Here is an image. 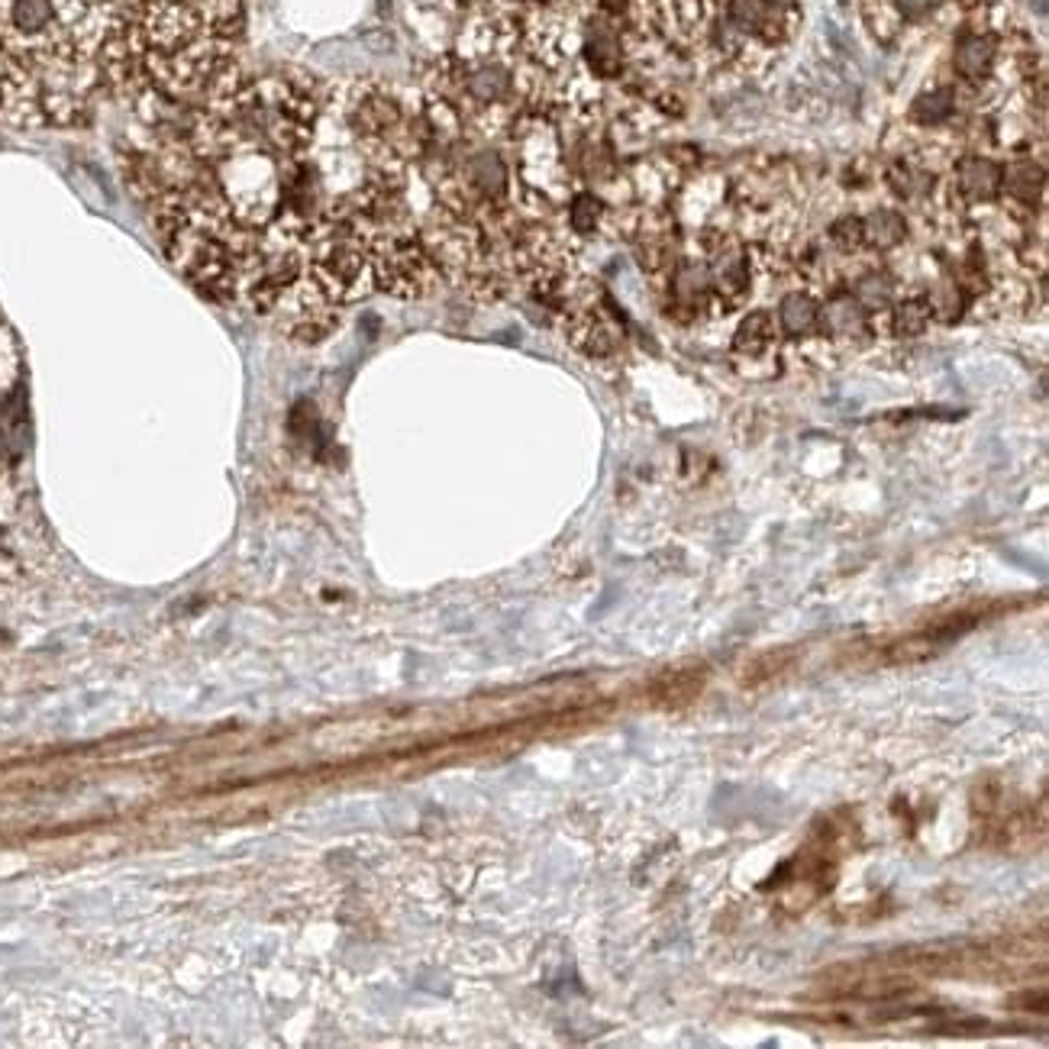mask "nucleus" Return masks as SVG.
Here are the masks:
<instances>
[{
	"instance_id": "nucleus-10",
	"label": "nucleus",
	"mask_w": 1049,
	"mask_h": 1049,
	"mask_svg": "<svg viewBox=\"0 0 1049 1049\" xmlns=\"http://www.w3.org/2000/svg\"><path fill=\"white\" fill-rule=\"evenodd\" d=\"M704 682H707V671L700 666L675 668L653 682V700L659 707H685L704 692Z\"/></svg>"
},
{
	"instance_id": "nucleus-1",
	"label": "nucleus",
	"mask_w": 1049,
	"mask_h": 1049,
	"mask_svg": "<svg viewBox=\"0 0 1049 1049\" xmlns=\"http://www.w3.org/2000/svg\"><path fill=\"white\" fill-rule=\"evenodd\" d=\"M320 110L301 78L233 62L146 159L165 253L210 297L282 314L304 282L333 200L314 156Z\"/></svg>"
},
{
	"instance_id": "nucleus-12",
	"label": "nucleus",
	"mask_w": 1049,
	"mask_h": 1049,
	"mask_svg": "<svg viewBox=\"0 0 1049 1049\" xmlns=\"http://www.w3.org/2000/svg\"><path fill=\"white\" fill-rule=\"evenodd\" d=\"M17 379H20V355H17V343L7 330V323L0 320V455L7 449V423L3 414L17 394Z\"/></svg>"
},
{
	"instance_id": "nucleus-7",
	"label": "nucleus",
	"mask_w": 1049,
	"mask_h": 1049,
	"mask_svg": "<svg viewBox=\"0 0 1049 1049\" xmlns=\"http://www.w3.org/2000/svg\"><path fill=\"white\" fill-rule=\"evenodd\" d=\"M778 340H782V333H778L775 314L772 311H749L733 333V352L739 359L759 362L768 352L778 350Z\"/></svg>"
},
{
	"instance_id": "nucleus-2",
	"label": "nucleus",
	"mask_w": 1049,
	"mask_h": 1049,
	"mask_svg": "<svg viewBox=\"0 0 1049 1049\" xmlns=\"http://www.w3.org/2000/svg\"><path fill=\"white\" fill-rule=\"evenodd\" d=\"M129 85V0H0V124L78 127Z\"/></svg>"
},
{
	"instance_id": "nucleus-6",
	"label": "nucleus",
	"mask_w": 1049,
	"mask_h": 1049,
	"mask_svg": "<svg viewBox=\"0 0 1049 1049\" xmlns=\"http://www.w3.org/2000/svg\"><path fill=\"white\" fill-rule=\"evenodd\" d=\"M778 333L797 340V343H811V340H821V297L811 291V287H792L782 294L778 301Z\"/></svg>"
},
{
	"instance_id": "nucleus-4",
	"label": "nucleus",
	"mask_w": 1049,
	"mask_h": 1049,
	"mask_svg": "<svg viewBox=\"0 0 1049 1049\" xmlns=\"http://www.w3.org/2000/svg\"><path fill=\"white\" fill-rule=\"evenodd\" d=\"M562 320L569 343L591 359H607L624 346V320L598 282L575 278L562 301Z\"/></svg>"
},
{
	"instance_id": "nucleus-14",
	"label": "nucleus",
	"mask_w": 1049,
	"mask_h": 1049,
	"mask_svg": "<svg viewBox=\"0 0 1049 1049\" xmlns=\"http://www.w3.org/2000/svg\"><path fill=\"white\" fill-rule=\"evenodd\" d=\"M795 659V653L792 649H778V653H768V656H759L753 666H746V675H743V685H759L765 678H775L782 668L788 666Z\"/></svg>"
},
{
	"instance_id": "nucleus-8",
	"label": "nucleus",
	"mask_w": 1049,
	"mask_h": 1049,
	"mask_svg": "<svg viewBox=\"0 0 1049 1049\" xmlns=\"http://www.w3.org/2000/svg\"><path fill=\"white\" fill-rule=\"evenodd\" d=\"M908 120L923 133H933V129L959 120V95H955L953 85H933V88L921 91L908 110Z\"/></svg>"
},
{
	"instance_id": "nucleus-13",
	"label": "nucleus",
	"mask_w": 1049,
	"mask_h": 1049,
	"mask_svg": "<svg viewBox=\"0 0 1049 1049\" xmlns=\"http://www.w3.org/2000/svg\"><path fill=\"white\" fill-rule=\"evenodd\" d=\"M953 636H959L955 627H947V630H927V634L918 636H908V639H901V643H894L889 649V659L894 666H911V663H923V659H930V656H937Z\"/></svg>"
},
{
	"instance_id": "nucleus-9",
	"label": "nucleus",
	"mask_w": 1049,
	"mask_h": 1049,
	"mask_svg": "<svg viewBox=\"0 0 1049 1049\" xmlns=\"http://www.w3.org/2000/svg\"><path fill=\"white\" fill-rule=\"evenodd\" d=\"M862 233L869 253H894L908 243V220L894 207H875L862 217Z\"/></svg>"
},
{
	"instance_id": "nucleus-5",
	"label": "nucleus",
	"mask_w": 1049,
	"mask_h": 1049,
	"mask_svg": "<svg viewBox=\"0 0 1049 1049\" xmlns=\"http://www.w3.org/2000/svg\"><path fill=\"white\" fill-rule=\"evenodd\" d=\"M947 0H865V23L882 42H898L901 32L930 23Z\"/></svg>"
},
{
	"instance_id": "nucleus-11",
	"label": "nucleus",
	"mask_w": 1049,
	"mask_h": 1049,
	"mask_svg": "<svg viewBox=\"0 0 1049 1049\" xmlns=\"http://www.w3.org/2000/svg\"><path fill=\"white\" fill-rule=\"evenodd\" d=\"M933 323V311L927 294H901L889 311V336H921L923 330Z\"/></svg>"
},
{
	"instance_id": "nucleus-3",
	"label": "nucleus",
	"mask_w": 1049,
	"mask_h": 1049,
	"mask_svg": "<svg viewBox=\"0 0 1049 1049\" xmlns=\"http://www.w3.org/2000/svg\"><path fill=\"white\" fill-rule=\"evenodd\" d=\"M243 0H129L136 100L178 107L207 95L233 65Z\"/></svg>"
}]
</instances>
